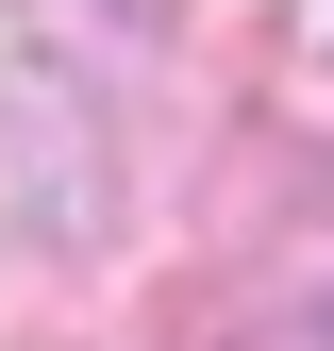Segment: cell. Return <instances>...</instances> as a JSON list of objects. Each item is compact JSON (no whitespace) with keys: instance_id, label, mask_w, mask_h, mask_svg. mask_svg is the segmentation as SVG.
Wrapping results in <instances>:
<instances>
[{"instance_id":"obj_3","label":"cell","mask_w":334,"mask_h":351,"mask_svg":"<svg viewBox=\"0 0 334 351\" xmlns=\"http://www.w3.org/2000/svg\"><path fill=\"white\" fill-rule=\"evenodd\" d=\"M101 17H117V34H167V0H101Z\"/></svg>"},{"instance_id":"obj_2","label":"cell","mask_w":334,"mask_h":351,"mask_svg":"<svg viewBox=\"0 0 334 351\" xmlns=\"http://www.w3.org/2000/svg\"><path fill=\"white\" fill-rule=\"evenodd\" d=\"M234 351H334V268H318V285H301V301H268V318H250V335H234Z\"/></svg>"},{"instance_id":"obj_1","label":"cell","mask_w":334,"mask_h":351,"mask_svg":"<svg viewBox=\"0 0 334 351\" xmlns=\"http://www.w3.org/2000/svg\"><path fill=\"white\" fill-rule=\"evenodd\" d=\"M0 234H51V251L117 234V151L67 67H0Z\"/></svg>"}]
</instances>
